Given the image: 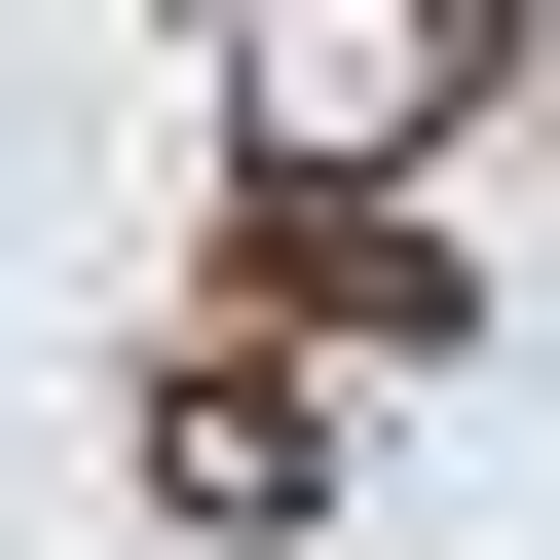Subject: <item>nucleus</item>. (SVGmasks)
Masks as SVG:
<instances>
[{"mask_svg": "<svg viewBox=\"0 0 560 560\" xmlns=\"http://www.w3.org/2000/svg\"><path fill=\"white\" fill-rule=\"evenodd\" d=\"M224 337H300V374H448L486 300H448V224H374V187H261V261H224Z\"/></svg>", "mask_w": 560, "mask_h": 560, "instance_id": "nucleus-1", "label": "nucleus"}, {"mask_svg": "<svg viewBox=\"0 0 560 560\" xmlns=\"http://www.w3.org/2000/svg\"><path fill=\"white\" fill-rule=\"evenodd\" d=\"M150 486H187V523H300V486H337L300 337H187V374H150Z\"/></svg>", "mask_w": 560, "mask_h": 560, "instance_id": "nucleus-2", "label": "nucleus"}]
</instances>
